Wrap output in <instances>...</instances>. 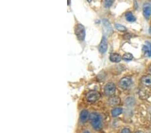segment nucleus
<instances>
[{
  "mask_svg": "<svg viewBox=\"0 0 151 133\" xmlns=\"http://www.w3.org/2000/svg\"><path fill=\"white\" fill-rule=\"evenodd\" d=\"M135 133H145V132H142V131H138V132H136Z\"/></svg>",
  "mask_w": 151,
  "mask_h": 133,
  "instance_id": "412c9836",
  "label": "nucleus"
},
{
  "mask_svg": "<svg viewBox=\"0 0 151 133\" xmlns=\"http://www.w3.org/2000/svg\"><path fill=\"white\" fill-rule=\"evenodd\" d=\"M133 55L132 54H131V53H129V52H127V53H125L123 55V57L122 59L126 60V61H130V60H132L133 59Z\"/></svg>",
  "mask_w": 151,
  "mask_h": 133,
  "instance_id": "dca6fc26",
  "label": "nucleus"
},
{
  "mask_svg": "<svg viewBox=\"0 0 151 133\" xmlns=\"http://www.w3.org/2000/svg\"><path fill=\"white\" fill-rule=\"evenodd\" d=\"M143 50L147 57H151V43L150 42H145V45L143 46Z\"/></svg>",
  "mask_w": 151,
  "mask_h": 133,
  "instance_id": "6e6552de",
  "label": "nucleus"
},
{
  "mask_svg": "<svg viewBox=\"0 0 151 133\" xmlns=\"http://www.w3.org/2000/svg\"><path fill=\"white\" fill-rule=\"evenodd\" d=\"M141 83L145 86H151V76L148 75L143 76L141 78Z\"/></svg>",
  "mask_w": 151,
  "mask_h": 133,
  "instance_id": "9d476101",
  "label": "nucleus"
},
{
  "mask_svg": "<svg viewBox=\"0 0 151 133\" xmlns=\"http://www.w3.org/2000/svg\"><path fill=\"white\" fill-rule=\"evenodd\" d=\"M149 32H150V34L151 35V28H150V30H149Z\"/></svg>",
  "mask_w": 151,
  "mask_h": 133,
  "instance_id": "4be33fe9",
  "label": "nucleus"
},
{
  "mask_svg": "<svg viewBox=\"0 0 151 133\" xmlns=\"http://www.w3.org/2000/svg\"><path fill=\"white\" fill-rule=\"evenodd\" d=\"M100 98V94L96 91H91L87 94V100L89 102L93 103Z\"/></svg>",
  "mask_w": 151,
  "mask_h": 133,
  "instance_id": "20e7f679",
  "label": "nucleus"
},
{
  "mask_svg": "<svg viewBox=\"0 0 151 133\" xmlns=\"http://www.w3.org/2000/svg\"><path fill=\"white\" fill-rule=\"evenodd\" d=\"M143 15L147 19H148L151 16V6L147 4L143 8Z\"/></svg>",
  "mask_w": 151,
  "mask_h": 133,
  "instance_id": "1a4fd4ad",
  "label": "nucleus"
},
{
  "mask_svg": "<svg viewBox=\"0 0 151 133\" xmlns=\"http://www.w3.org/2000/svg\"><path fill=\"white\" fill-rule=\"evenodd\" d=\"M121 133H131V131L128 128H124V129L122 130Z\"/></svg>",
  "mask_w": 151,
  "mask_h": 133,
  "instance_id": "6ab92c4d",
  "label": "nucleus"
},
{
  "mask_svg": "<svg viewBox=\"0 0 151 133\" xmlns=\"http://www.w3.org/2000/svg\"><path fill=\"white\" fill-rule=\"evenodd\" d=\"M115 0H105L104 1V6L105 8H109L112 6V4H114V2Z\"/></svg>",
  "mask_w": 151,
  "mask_h": 133,
  "instance_id": "f3484780",
  "label": "nucleus"
},
{
  "mask_svg": "<svg viewBox=\"0 0 151 133\" xmlns=\"http://www.w3.org/2000/svg\"><path fill=\"white\" fill-rule=\"evenodd\" d=\"M150 71H151V67H150Z\"/></svg>",
  "mask_w": 151,
  "mask_h": 133,
  "instance_id": "b1692460",
  "label": "nucleus"
},
{
  "mask_svg": "<svg viewBox=\"0 0 151 133\" xmlns=\"http://www.w3.org/2000/svg\"><path fill=\"white\" fill-rule=\"evenodd\" d=\"M87 1H88L89 2V3H90V2H91V0H87Z\"/></svg>",
  "mask_w": 151,
  "mask_h": 133,
  "instance_id": "5701e85b",
  "label": "nucleus"
},
{
  "mask_svg": "<svg viewBox=\"0 0 151 133\" xmlns=\"http://www.w3.org/2000/svg\"><path fill=\"white\" fill-rule=\"evenodd\" d=\"M132 83V79L130 77H124L122 78L120 82H119V86L123 89H126L128 88Z\"/></svg>",
  "mask_w": 151,
  "mask_h": 133,
  "instance_id": "7ed1b4c3",
  "label": "nucleus"
},
{
  "mask_svg": "<svg viewBox=\"0 0 151 133\" xmlns=\"http://www.w3.org/2000/svg\"><path fill=\"white\" fill-rule=\"evenodd\" d=\"M125 17L126 20L130 22H135L136 20V17L134 16V14L131 12H126L125 14Z\"/></svg>",
  "mask_w": 151,
  "mask_h": 133,
  "instance_id": "ddd939ff",
  "label": "nucleus"
},
{
  "mask_svg": "<svg viewBox=\"0 0 151 133\" xmlns=\"http://www.w3.org/2000/svg\"><path fill=\"white\" fill-rule=\"evenodd\" d=\"M83 133H90V132L88 131V130H85V131Z\"/></svg>",
  "mask_w": 151,
  "mask_h": 133,
  "instance_id": "aec40b11",
  "label": "nucleus"
},
{
  "mask_svg": "<svg viewBox=\"0 0 151 133\" xmlns=\"http://www.w3.org/2000/svg\"><path fill=\"white\" fill-rule=\"evenodd\" d=\"M115 27H116V29H118V30L122 31V32L126 30V28L125 27V26H123V25H122V24H116Z\"/></svg>",
  "mask_w": 151,
  "mask_h": 133,
  "instance_id": "a211bd4d",
  "label": "nucleus"
},
{
  "mask_svg": "<svg viewBox=\"0 0 151 133\" xmlns=\"http://www.w3.org/2000/svg\"><path fill=\"white\" fill-rule=\"evenodd\" d=\"M90 118V115L88 111L87 110H83L81 111V114H80V120L82 123L86 122Z\"/></svg>",
  "mask_w": 151,
  "mask_h": 133,
  "instance_id": "0eeeda50",
  "label": "nucleus"
},
{
  "mask_svg": "<svg viewBox=\"0 0 151 133\" xmlns=\"http://www.w3.org/2000/svg\"><path fill=\"white\" fill-rule=\"evenodd\" d=\"M103 24L105 28H106V30L107 31V32L109 34H111L113 32L112 26H111L110 22H109L107 19H104V20H103Z\"/></svg>",
  "mask_w": 151,
  "mask_h": 133,
  "instance_id": "9b49d317",
  "label": "nucleus"
},
{
  "mask_svg": "<svg viewBox=\"0 0 151 133\" xmlns=\"http://www.w3.org/2000/svg\"><path fill=\"white\" fill-rule=\"evenodd\" d=\"M116 90V87L115 86V84L113 83H108L106 86H105V93L108 96H113L114 94L115 93Z\"/></svg>",
  "mask_w": 151,
  "mask_h": 133,
  "instance_id": "39448f33",
  "label": "nucleus"
},
{
  "mask_svg": "<svg viewBox=\"0 0 151 133\" xmlns=\"http://www.w3.org/2000/svg\"><path fill=\"white\" fill-rule=\"evenodd\" d=\"M120 103V98H119L118 97H113L110 99L109 100V104L111 106H116L118 105Z\"/></svg>",
  "mask_w": 151,
  "mask_h": 133,
  "instance_id": "2eb2a0df",
  "label": "nucleus"
},
{
  "mask_svg": "<svg viewBox=\"0 0 151 133\" xmlns=\"http://www.w3.org/2000/svg\"><path fill=\"white\" fill-rule=\"evenodd\" d=\"M123 112L122 108H114L112 110H111V115L114 117H117L119 115L122 114V113Z\"/></svg>",
  "mask_w": 151,
  "mask_h": 133,
  "instance_id": "4468645a",
  "label": "nucleus"
},
{
  "mask_svg": "<svg viewBox=\"0 0 151 133\" xmlns=\"http://www.w3.org/2000/svg\"><path fill=\"white\" fill-rule=\"evenodd\" d=\"M75 34L78 40L80 41H83L85 38V29L84 26L81 24H78L75 26Z\"/></svg>",
  "mask_w": 151,
  "mask_h": 133,
  "instance_id": "f03ea898",
  "label": "nucleus"
},
{
  "mask_svg": "<svg viewBox=\"0 0 151 133\" xmlns=\"http://www.w3.org/2000/svg\"><path fill=\"white\" fill-rule=\"evenodd\" d=\"M109 60L113 63H119L121 61L122 57L119 54H117V53H112L109 56Z\"/></svg>",
  "mask_w": 151,
  "mask_h": 133,
  "instance_id": "f8f14e48",
  "label": "nucleus"
},
{
  "mask_svg": "<svg viewBox=\"0 0 151 133\" xmlns=\"http://www.w3.org/2000/svg\"><path fill=\"white\" fill-rule=\"evenodd\" d=\"M108 40L106 36H103L100 44L99 45V50L101 53H105L108 50Z\"/></svg>",
  "mask_w": 151,
  "mask_h": 133,
  "instance_id": "423d86ee",
  "label": "nucleus"
},
{
  "mask_svg": "<svg viewBox=\"0 0 151 133\" xmlns=\"http://www.w3.org/2000/svg\"><path fill=\"white\" fill-rule=\"evenodd\" d=\"M90 122L94 129L100 130L102 127V119L98 113L93 112L90 115Z\"/></svg>",
  "mask_w": 151,
  "mask_h": 133,
  "instance_id": "f257e3e1",
  "label": "nucleus"
}]
</instances>
